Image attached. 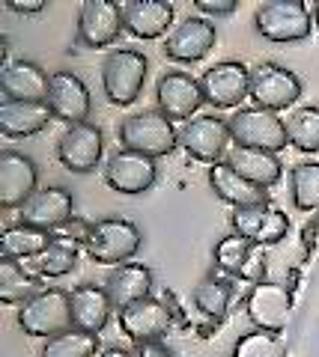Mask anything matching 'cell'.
<instances>
[{
    "label": "cell",
    "instance_id": "obj_1",
    "mask_svg": "<svg viewBox=\"0 0 319 357\" xmlns=\"http://www.w3.org/2000/svg\"><path fill=\"white\" fill-rule=\"evenodd\" d=\"M117 137L123 143V149L149 155L156 161L179 146V128L161 110H138V114L126 116L117 128Z\"/></svg>",
    "mask_w": 319,
    "mask_h": 357
},
{
    "label": "cell",
    "instance_id": "obj_2",
    "mask_svg": "<svg viewBox=\"0 0 319 357\" xmlns=\"http://www.w3.org/2000/svg\"><path fill=\"white\" fill-rule=\"evenodd\" d=\"M149 60L135 48H117L102 63V89L105 98L117 107H128L138 102L140 89L147 84Z\"/></svg>",
    "mask_w": 319,
    "mask_h": 357
},
{
    "label": "cell",
    "instance_id": "obj_3",
    "mask_svg": "<svg viewBox=\"0 0 319 357\" xmlns=\"http://www.w3.org/2000/svg\"><path fill=\"white\" fill-rule=\"evenodd\" d=\"M230 126V137L236 146H248V149H262V152H283L290 146L287 137V119L281 114L262 107H239L233 116L227 119Z\"/></svg>",
    "mask_w": 319,
    "mask_h": 357
},
{
    "label": "cell",
    "instance_id": "obj_4",
    "mask_svg": "<svg viewBox=\"0 0 319 357\" xmlns=\"http://www.w3.org/2000/svg\"><path fill=\"white\" fill-rule=\"evenodd\" d=\"M18 328L27 337H60V333L72 331V301L69 292L63 289H42L36 298L18 307Z\"/></svg>",
    "mask_w": 319,
    "mask_h": 357
},
{
    "label": "cell",
    "instance_id": "obj_5",
    "mask_svg": "<svg viewBox=\"0 0 319 357\" xmlns=\"http://www.w3.org/2000/svg\"><path fill=\"white\" fill-rule=\"evenodd\" d=\"M254 27L269 42H302L313 30V13L302 0H269L257 6Z\"/></svg>",
    "mask_w": 319,
    "mask_h": 357
},
{
    "label": "cell",
    "instance_id": "obj_6",
    "mask_svg": "<svg viewBox=\"0 0 319 357\" xmlns=\"http://www.w3.org/2000/svg\"><path fill=\"white\" fill-rule=\"evenodd\" d=\"M140 244V229L126 218H105L93 223L90 241H87V253L93 256L98 265H126L135 259Z\"/></svg>",
    "mask_w": 319,
    "mask_h": 357
},
{
    "label": "cell",
    "instance_id": "obj_7",
    "mask_svg": "<svg viewBox=\"0 0 319 357\" xmlns=\"http://www.w3.org/2000/svg\"><path fill=\"white\" fill-rule=\"evenodd\" d=\"M299 98H302V81L287 66L260 63L251 69V102H254V107L281 114V110L299 105Z\"/></svg>",
    "mask_w": 319,
    "mask_h": 357
},
{
    "label": "cell",
    "instance_id": "obj_8",
    "mask_svg": "<svg viewBox=\"0 0 319 357\" xmlns=\"http://www.w3.org/2000/svg\"><path fill=\"white\" fill-rule=\"evenodd\" d=\"M245 312L248 321L257 331L283 333L292 321V295L283 283L260 280L251 283V292L245 295Z\"/></svg>",
    "mask_w": 319,
    "mask_h": 357
},
{
    "label": "cell",
    "instance_id": "obj_9",
    "mask_svg": "<svg viewBox=\"0 0 319 357\" xmlns=\"http://www.w3.org/2000/svg\"><path fill=\"white\" fill-rule=\"evenodd\" d=\"M230 126L227 119L215 116V114H203L194 116L179 126V146L191 155L194 161L203 164H218L230 152Z\"/></svg>",
    "mask_w": 319,
    "mask_h": 357
},
{
    "label": "cell",
    "instance_id": "obj_10",
    "mask_svg": "<svg viewBox=\"0 0 319 357\" xmlns=\"http://www.w3.org/2000/svg\"><path fill=\"white\" fill-rule=\"evenodd\" d=\"M200 86L206 105L215 110H236L245 98H251V69L239 60H224L203 72Z\"/></svg>",
    "mask_w": 319,
    "mask_h": 357
},
{
    "label": "cell",
    "instance_id": "obj_11",
    "mask_svg": "<svg viewBox=\"0 0 319 357\" xmlns=\"http://www.w3.org/2000/svg\"><path fill=\"white\" fill-rule=\"evenodd\" d=\"M57 158L69 173H93L105 158V134L93 122L69 126L57 140Z\"/></svg>",
    "mask_w": 319,
    "mask_h": 357
},
{
    "label": "cell",
    "instance_id": "obj_12",
    "mask_svg": "<svg viewBox=\"0 0 319 357\" xmlns=\"http://www.w3.org/2000/svg\"><path fill=\"white\" fill-rule=\"evenodd\" d=\"M158 110L173 122H188L197 116L200 105H206L200 77L188 72H164L156 84Z\"/></svg>",
    "mask_w": 319,
    "mask_h": 357
},
{
    "label": "cell",
    "instance_id": "obj_13",
    "mask_svg": "<svg viewBox=\"0 0 319 357\" xmlns=\"http://www.w3.org/2000/svg\"><path fill=\"white\" fill-rule=\"evenodd\" d=\"M158 178V164L149 155L131 152V149H119L107 158L105 167V182L111 191L126 194V197H138L147 194Z\"/></svg>",
    "mask_w": 319,
    "mask_h": 357
},
{
    "label": "cell",
    "instance_id": "obj_14",
    "mask_svg": "<svg viewBox=\"0 0 319 357\" xmlns=\"http://www.w3.org/2000/svg\"><path fill=\"white\" fill-rule=\"evenodd\" d=\"M230 227H233L236 236L257 244V248H272V244H281L290 236V218L283 215L281 208H274L272 203L251 206V208H233Z\"/></svg>",
    "mask_w": 319,
    "mask_h": 357
},
{
    "label": "cell",
    "instance_id": "obj_15",
    "mask_svg": "<svg viewBox=\"0 0 319 357\" xmlns=\"http://www.w3.org/2000/svg\"><path fill=\"white\" fill-rule=\"evenodd\" d=\"M218 42V27L203 15H188L164 36V57L173 63L203 60Z\"/></svg>",
    "mask_w": 319,
    "mask_h": 357
},
{
    "label": "cell",
    "instance_id": "obj_16",
    "mask_svg": "<svg viewBox=\"0 0 319 357\" xmlns=\"http://www.w3.org/2000/svg\"><path fill=\"white\" fill-rule=\"evenodd\" d=\"M54 119L66 122V126H81L90 122L93 114V98L90 89L75 72H54L51 86H48V102Z\"/></svg>",
    "mask_w": 319,
    "mask_h": 357
},
{
    "label": "cell",
    "instance_id": "obj_17",
    "mask_svg": "<svg viewBox=\"0 0 319 357\" xmlns=\"http://www.w3.org/2000/svg\"><path fill=\"white\" fill-rule=\"evenodd\" d=\"M126 30L123 3L114 0H87L78 13V39L87 48H107Z\"/></svg>",
    "mask_w": 319,
    "mask_h": 357
},
{
    "label": "cell",
    "instance_id": "obj_18",
    "mask_svg": "<svg viewBox=\"0 0 319 357\" xmlns=\"http://www.w3.org/2000/svg\"><path fill=\"white\" fill-rule=\"evenodd\" d=\"M170 328H173V312L158 298H147V301H138V304L119 310V331L135 345L158 342L168 337Z\"/></svg>",
    "mask_w": 319,
    "mask_h": 357
},
{
    "label": "cell",
    "instance_id": "obj_19",
    "mask_svg": "<svg viewBox=\"0 0 319 357\" xmlns=\"http://www.w3.org/2000/svg\"><path fill=\"white\" fill-rule=\"evenodd\" d=\"M75 218V197L69 188L63 185H48L30 197V203L21 208V223L45 232H57Z\"/></svg>",
    "mask_w": 319,
    "mask_h": 357
},
{
    "label": "cell",
    "instance_id": "obj_20",
    "mask_svg": "<svg viewBox=\"0 0 319 357\" xmlns=\"http://www.w3.org/2000/svg\"><path fill=\"white\" fill-rule=\"evenodd\" d=\"M39 170L36 161L21 152H3L0 158V206L3 208H24L30 197L36 194Z\"/></svg>",
    "mask_w": 319,
    "mask_h": 357
},
{
    "label": "cell",
    "instance_id": "obj_21",
    "mask_svg": "<svg viewBox=\"0 0 319 357\" xmlns=\"http://www.w3.org/2000/svg\"><path fill=\"white\" fill-rule=\"evenodd\" d=\"M212 259H215L218 271H224L230 277H242V280H251V283H260L262 271H266V256H262V248L245 241L242 236H236V232H230V236H224L221 241L215 244Z\"/></svg>",
    "mask_w": 319,
    "mask_h": 357
},
{
    "label": "cell",
    "instance_id": "obj_22",
    "mask_svg": "<svg viewBox=\"0 0 319 357\" xmlns=\"http://www.w3.org/2000/svg\"><path fill=\"white\" fill-rule=\"evenodd\" d=\"M176 9L168 0H126L123 3V21L126 33L135 39H158L164 33H170L176 24Z\"/></svg>",
    "mask_w": 319,
    "mask_h": 357
},
{
    "label": "cell",
    "instance_id": "obj_23",
    "mask_svg": "<svg viewBox=\"0 0 319 357\" xmlns=\"http://www.w3.org/2000/svg\"><path fill=\"white\" fill-rule=\"evenodd\" d=\"M6 102H48L51 75L39 63L30 60H9L0 77Z\"/></svg>",
    "mask_w": 319,
    "mask_h": 357
},
{
    "label": "cell",
    "instance_id": "obj_24",
    "mask_svg": "<svg viewBox=\"0 0 319 357\" xmlns=\"http://www.w3.org/2000/svg\"><path fill=\"white\" fill-rule=\"evenodd\" d=\"M72 301V325L84 331V333H102L111 321V312L117 310L111 295H107L105 286H93V283H84L78 289L69 292Z\"/></svg>",
    "mask_w": 319,
    "mask_h": 357
},
{
    "label": "cell",
    "instance_id": "obj_25",
    "mask_svg": "<svg viewBox=\"0 0 319 357\" xmlns=\"http://www.w3.org/2000/svg\"><path fill=\"white\" fill-rule=\"evenodd\" d=\"M209 188H212L221 203L233 206V208H251V206L269 203V194L262 191V188L251 185L248 178H242L227 161H218L209 167Z\"/></svg>",
    "mask_w": 319,
    "mask_h": 357
},
{
    "label": "cell",
    "instance_id": "obj_26",
    "mask_svg": "<svg viewBox=\"0 0 319 357\" xmlns=\"http://www.w3.org/2000/svg\"><path fill=\"white\" fill-rule=\"evenodd\" d=\"M152 286H156L152 271L147 265H140V262L117 265L114 271L107 274V280H105V289H107V295H111L117 310H126L131 304H138V301L152 298Z\"/></svg>",
    "mask_w": 319,
    "mask_h": 357
},
{
    "label": "cell",
    "instance_id": "obj_27",
    "mask_svg": "<svg viewBox=\"0 0 319 357\" xmlns=\"http://www.w3.org/2000/svg\"><path fill=\"white\" fill-rule=\"evenodd\" d=\"M227 164L233 167V170L248 178L251 185L257 188H272L278 185L283 178V164L274 152H262V149H248V146H233L227 152Z\"/></svg>",
    "mask_w": 319,
    "mask_h": 357
},
{
    "label": "cell",
    "instance_id": "obj_28",
    "mask_svg": "<svg viewBox=\"0 0 319 357\" xmlns=\"http://www.w3.org/2000/svg\"><path fill=\"white\" fill-rule=\"evenodd\" d=\"M54 119L45 102H3L0 107V128L6 137H33L42 128H48Z\"/></svg>",
    "mask_w": 319,
    "mask_h": 357
},
{
    "label": "cell",
    "instance_id": "obj_29",
    "mask_svg": "<svg viewBox=\"0 0 319 357\" xmlns=\"http://www.w3.org/2000/svg\"><path fill=\"white\" fill-rule=\"evenodd\" d=\"M42 277L30 274L24 262H15V259H3L0 262V301L6 307H21L27 304L30 298H36L42 292Z\"/></svg>",
    "mask_w": 319,
    "mask_h": 357
},
{
    "label": "cell",
    "instance_id": "obj_30",
    "mask_svg": "<svg viewBox=\"0 0 319 357\" xmlns=\"http://www.w3.org/2000/svg\"><path fill=\"white\" fill-rule=\"evenodd\" d=\"M54 236L45 229L27 227V223H15V227L3 229V238H0V253L3 259H15V262H27L33 256H39L45 248H51Z\"/></svg>",
    "mask_w": 319,
    "mask_h": 357
},
{
    "label": "cell",
    "instance_id": "obj_31",
    "mask_svg": "<svg viewBox=\"0 0 319 357\" xmlns=\"http://www.w3.org/2000/svg\"><path fill=\"white\" fill-rule=\"evenodd\" d=\"M75 265H78V244H69L63 238H54L51 248H45L39 256H33V259L24 262L27 271L42 277V280L69 274V271H75Z\"/></svg>",
    "mask_w": 319,
    "mask_h": 357
},
{
    "label": "cell",
    "instance_id": "obj_32",
    "mask_svg": "<svg viewBox=\"0 0 319 357\" xmlns=\"http://www.w3.org/2000/svg\"><path fill=\"white\" fill-rule=\"evenodd\" d=\"M287 137L290 146H295L304 155L319 152V107H295L287 116Z\"/></svg>",
    "mask_w": 319,
    "mask_h": 357
},
{
    "label": "cell",
    "instance_id": "obj_33",
    "mask_svg": "<svg viewBox=\"0 0 319 357\" xmlns=\"http://www.w3.org/2000/svg\"><path fill=\"white\" fill-rule=\"evenodd\" d=\"M290 194H292V206L299 211H319V161L292 167Z\"/></svg>",
    "mask_w": 319,
    "mask_h": 357
},
{
    "label": "cell",
    "instance_id": "obj_34",
    "mask_svg": "<svg viewBox=\"0 0 319 357\" xmlns=\"http://www.w3.org/2000/svg\"><path fill=\"white\" fill-rule=\"evenodd\" d=\"M230 301H233V286L224 277H206V280L194 289V307L209 319H224L230 310Z\"/></svg>",
    "mask_w": 319,
    "mask_h": 357
},
{
    "label": "cell",
    "instance_id": "obj_35",
    "mask_svg": "<svg viewBox=\"0 0 319 357\" xmlns=\"http://www.w3.org/2000/svg\"><path fill=\"white\" fill-rule=\"evenodd\" d=\"M39 357H98V337L72 328L60 337L45 340Z\"/></svg>",
    "mask_w": 319,
    "mask_h": 357
},
{
    "label": "cell",
    "instance_id": "obj_36",
    "mask_svg": "<svg viewBox=\"0 0 319 357\" xmlns=\"http://www.w3.org/2000/svg\"><path fill=\"white\" fill-rule=\"evenodd\" d=\"M287 349H283L281 333L272 331H248L242 333L233 345V357H283Z\"/></svg>",
    "mask_w": 319,
    "mask_h": 357
},
{
    "label": "cell",
    "instance_id": "obj_37",
    "mask_svg": "<svg viewBox=\"0 0 319 357\" xmlns=\"http://www.w3.org/2000/svg\"><path fill=\"white\" fill-rule=\"evenodd\" d=\"M197 13L203 18L212 15V18H221V15H233L236 13V0H197Z\"/></svg>",
    "mask_w": 319,
    "mask_h": 357
},
{
    "label": "cell",
    "instance_id": "obj_38",
    "mask_svg": "<svg viewBox=\"0 0 319 357\" xmlns=\"http://www.w3.org/2000/svg\"><path fill=\"white\" fill-rule=\"evenodd\" d=\"M131 357H176V351L164 340H158V342H140V345H135Z\"/></svg>",
    "mask_w": 319,
    "mask_h": 357
},
{
    "label": "cell",
    "instance_id": "obj_39",
    "mask_svg": "<svg viewBox=\"0 0 319 357\" xmlns=\"http://www.w3.org/2000/svg\"><path fill=\"white\" fill-rule=\"evenodd\" d=\"M6 9L18 15H39L45 9V0H6Z\"/></svg>",
    "mask_w": 319,
    "mask_h": 357
},
{
    "label": "cell",
    "instance_id": "obj_40",
    "mask_svg": "<svg viewBox=\"0 0 319 357\" xmlns=\"http://www.w3.org/2000/svg\"><path fill=\"white\" fill-rule=\"evenodd\" d=\"M98 357H131V351H126V349H105V351H98Z\"/></svg>",
    "mask_w": 319,
    "mask_h": 357
},
{
    "label": "cell",
    "instance_id": "obj_41",
    "mask_svg": "<svg viewBox=\"0 0 319 357\" xmlns=\"http://www.w3.org/2000/svg\"><path fill=\"white\" fill-rule=\"evenodd\" d=\"M313 24H316V27H319V3H316V6H313Z\"/></svg>",
    "mask_w": 319,
    "mask_h": 357
}]
</instances>
